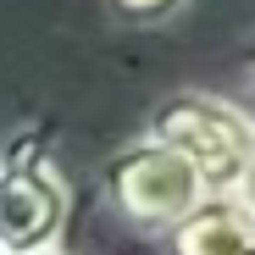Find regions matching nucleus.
<instances>
[{"instance_id":"nucleus-1","label":"nucleus","mask_w":255,"mask_h":255,"mask_svg":"<svg viewBox=\"0 0 255 255\" xmlns=\"http://www.w3.org/2000/svg\"><path fill=\"white\" fill-rule=\"evenodd\" d=\"M144 139L178 150L189 161V172L200 178L205 194H239L244 166H250V150H255V128L222 95L178 89V95H166L150 111V133Z\"/></svg>"},{"instance_id":"nucleus-2","label":"nucleus","mask_w":255,"mask_h":255,"mask_svg":"<svg viewBox=\"0 0 255 255\" xmlns=\"http://www.w3.org/2000/svg\"><path fill=\"white\" fill-rule=\"evenodd\" d=\"M72 217V189L39 133H17L0 155V250L39 255L56 250Z\"/></svg>"},{"instance_id":"nucleus-3","label":"nucleus","mask_w":255,"mask_h":255,"mask_svg":"<svg viewBox=\"0 0 255 255\" xmlns=\"http://www.w3.org/2000/svg\"><path fill=\"white\" fill-rule=\"evenodd\" d=\"M100 178H106L111 211L128 228H139V233H172L205 200L200 178L189 172V161L178 150L155 144V139H133L128 150H117Z\"/></svg>"},{"instance_id":"nucleus-4","label":"nucleus","mask_w":255,"mask_h":255,"mask_svg":"<svg viewBox=\"0 0 255 255\" xmlns=\"http://www.w3.org/2000/svg\"><path fill=\"white\" fill-rule=\"evenodd\" d=\"M166 239L172 255H255V211L239 194H205Z\"/></svg>"},{"instance_id":"nucleus-5","label":"nucleus","mask_w":255,"mask_h":255,"mask_svg":"<svg viewBox=\"0 0 255 255\" xmlns=\"http://www.w3.org/2000/svg\"><path fill=\"white\" fill-rule=\"evenodd\" d=\"M106 6H111L122 22H133V28H155V22H172L189 0H106Z\"/></svg>"},{"instance_id":"nucleus-6","label":"nucleus","mask_w":255,"mask_h":255,"mask_svg":"<svg viewBox=\"0 0 255 255\" xmlns=\"http://www.w3.org/2000/svg\"><path fill=\"white\" fill-rule=\"evenodd\" d=\"M239 111H244V122L255 128V45H250V56H244V100H233Z\"/></svg>"},{"instance_id":"nucleus-7","label":"nucleus","mask_w":255,"mask_h":255,"mask_svg":"<svg viewBox=\"0 0 255 255\" xmlns=\"http://www.w3.org/2000/svg\"><path fill=\"white\" fill-rule=\"evenodd\" d=\"M239 200L255 211V150H250V166H244V183H239Z\"/></svg>"},{"instance_id":"nucleus-8","label":"nucleus","mask_w":255,"mask_h":255,"mask_svg":"<svg viewBox=\"0 0 255 255\" xmlns=\"http://www.w3.org/2000/svg\"><path fill=\"white\" fill-rule=\"evenodd\" d=\"M39 255H61V250H39Z\"/></svg>"},{"instance_id":"nucleus-9","label":"nucleus","mask_w":255,"mask_h":255,"mask_svg":"<svg viewBox=\"0 0 255 255\" xmlns=\"http://www.w3.org/2000/svg\"><path fill=\"white\" fill-rule=\"evenodd\" d=\"M0 255H6V250H0Z\"/></svg>"}]
</instances>
